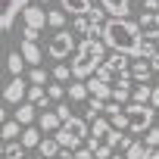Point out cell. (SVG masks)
I'll use <instances>...</instances> for the list:
<instances>
[{
  "label": "cell",
  "mask_w": 159,
  "mask_h": 159,
  "mask_svg": "<svg viewBox=\"0 0 159 159\" xmlns=\"http://www.w3.org/2000/svg\"><path fill=\"white\" fill-rule=\"evenodd\" d=\"M100 41H103L112 53L137 56V53H140V44H143V34H140V25L131 22V19H106Z\"/></svg>",
  "instance_id": "obj_1"
},
{
  "label": "cell",
  "mask_w": 159,
  "mask_h": 159,
  "mask_svg": "<svg viewBox=\"0 0 159 159\" xmlns=\"http://www.w3.org/2000/svg\"><path fill=\"white\" fill-rule=\"evenodd\" d=\"M106 62V44L100 38H81L72 53V78H78V81H84V78H91L100 66Z\"/></svg>",
  "instance_id": "obj_2"
},
{
  "label": "cell",
  "mask_w": 159,
  "mask_h": 159,
  "mask_svg": "<svg viewBox=\"0 0 159 159\" xmlns=\"http://www.w3.org/2000/svg\"><path fill=\"white\" fill-rule=\"evenodd\" d=\"M119 137H122V131H116L112 128V122L109 119H94L91 122V134H88V147L94 150V159H109L116 150H119Z\"/></svg>",
  "instance_id": "obj_3"
},
{
  "label": "cell",
  "mask_w": 159,
  "mask_h": 159,
  "mask_svg": "<svg viewBox=\"0 0 159 159\" xmlns=\"http://www.w3.org/2000/svg\"><path fill=\"white\" fill-rule=\"evenodd\" d=\"M88 134H91V122H88V119L72 116L69 122H62V128H59L53 137L59 140V147H62V150H78V147L88 140Z\"/></svg>",
  "instance_id": "obj_4"
},
{
  "label": "cell",
  "mask_w": 159,
  "mask_h": 159,
  "mask_svg": "<svg viewBox=\"0 0 159 159\" xmlns=\"http://www.w3.org/2000/svg\"><path fill=\"white\" fill-rule=\"evenodd\" d=\"M125 109V131H134V134H147L153 128V116L156 109L150 103H128L122 106Z\"/></svg>",
  "instance_id": "obj_5"
},
{
  "label": "cell",
  "mask_w": 159,
  "mask_h": 159,
  "mask_svg": "<svg viewBox=\"0 0 159 159\" xmlns=\"http://www.w3.org/2000/svg\"><path fill=\"white\" fill-rule=\"evenodd\" d=\"M75 47H78V41H75V31H69V28H59V31H53V38L47 41V53H50L56 62L69 59V56L75 53Z\"/></svg>",
  "instance_id": "obj_6"
},
{
  "label": "cell",
  "mask_w": 159,
  "mask_h": 159,
  "mask_svg": "<svg viewBox=\"0 0 159 159\" xmlns=\"http://www.w3.org/2000/svg\"><path fill=\"white\" fill-rule=\"evenodd\" d=\"M25 7H28V0H0V31L13 28L16 16H19Z\"/></svg>",
  "instance_id": "obj_7"
},
{
  "label": "cell",
  "mask_w": 159,
  "mask_h": 159,
  "mask_svg": "<svg viewBox=\"0 0 159 159\" xmlns=\"http://www.w3.org/2000/svg\"><path fill=\"white\" fill-rule=\"evenodd\" d=\"M72 31H75V38H100L103 25H97L91 16H72Z\"/></svg>",
  "instance_id": "obj_8"
},
{
  "label": "cell",
  "mask_w": 159,
  "mask_h": 159,
  "mask_svg": "<svg viewBox=\"0 0 159 159\" xmlns=\"http://www.w3.org/2000/svg\"><path fill=\"white\" fill-rule=\"evenodd\" d=\"M25 94H28V81L19 75V78H13V81L3 88V103H25Z\"/></svg>",
  "instance_id": "obj_9"
},
{
  "label": "cell",
  "mask_w": 159,
  "mask_h": 159,
  "mask_svg": "<svg viewBox=\"0 0 159 159\" xmlns=\"http://www.w3.org/2000/svg\"><path fill=\"white\" fill-rule=\"evenodd\" d=\"M131 91H134V81H131V75H119L116 81H112V103L125 106L131 100Z\"/></svg>",
  "instance_id": "obj_10"
},
{
  "label": "cell",
  "mask_w": 159,
  "mask_h": 159,
  "mask_svg": "<svg viewBox=\"0 0 159 159\" xmlns=\"http://www.w3.org/2000/svg\"><path fill=\"white\" fill-rule=\"evenodd\" d=\"M22 22H25V28H47V13L41 10V7H34V3H28L25 10H22Z\"/></svg>",
  "instance_id": "obj_11"
},
{
  "label": "cell",
  "mask_w": 159,
  "mask_h": 159,
  "mask_svg": "<svg viewBox=\"0 0 159 159\" xmlns=\"http://www.w3.org/2000/svg\"><path fill=\"white\" fill-rule=\"evenodd\" d=\"M97 7H103L112 19H128V13H131V0H97Z\"/></svg>",
  "instance_id": "obj_12"
},
{
  "label": "cell",
  "mask_w": 159,
  "mask_h": 159,
  "mask_svg": "<svg viewBox=\"0 0 159 159\" xmlns=\"http://www.w3.org/2000/svg\"><path fill=\"white\" fill-rule=\"evenodd\" d=\"M128 75H131V81H134V84H150L153 69H150V62H147V59H137V62H131Z\"/></svg>",
  "instance_id": "obj_13"
},
{
  "label": "cell",
  "mask_w": 159,
  "mask_h": 159,
  "mask_svg": "<svg viewBox=\"0 0 159 159\" xmlns=\"http://www.w3.org/2000/svg\"><path fill=\"white\" fill-rule=\"evenodd\" d=\"M103 66H106L109 72H116V75H128V69H131V56H128V53H109Z\"/></svg>",
  "instance_id": "obj_14"
},
{
  "label": "cell",
  "mask_w": 159,
  "mask_h": 159,
  "mask_svg": "<svg viewBox=\"0 0 159 159\" xmlns=\"http://www.w3.org/2000/svg\"><path fill=\"white\" fill-rule=\"evenodd\" d=\"M38 116H41V112H38V106H34V103H28V100H25V103H19V106H16V112H13V119H16L22 128H28Z\"/></svg>",
  "instance_id": "obj_15"
},
{
  "label": "cell",
  "mask_w": 159,
  "mask_h": 159,
  "mask_svg": "<svg viewBox=\"0 0 159 159\" xmlns=\"http://www.w3.org/2000/svg\"><path fill=\"white\" fill-rule=\"evenodd\" d=\"M91 7H94L91 0H59V10L66 16H88Z\"/></svg>",
  "instance_id": "obj_16"
},
{
  "label": "cell",
  "mask_w": 159,
  "mask_h": 159,
  "mask_svg": "<svg viewBox=\"0 0 159 159\" xmlns=\"http://www.w3.org/2000/svg\"><path fill=\"white\" fill-rule=\"evenodd\" d=\"M137 25H140V34H147V38H159V13H140Z\"/></svg>",
  "instance_id": "obj_17"
},
{
  "label": "cell",
  "mask_w": 159,
  "mask_h": 159,
  "mask_svg": "<svg viewBox=\"0 0 159 159\" xmlns=\"http://www.w3.org/2000/svg\"><path fill=\"white\" fill-rule=\"evenodd\" d=\"M38 128H41L44 134H47V131H53V134H56V131L62 128V119H59L53 109H44V112L38 116Z\"/></svg>",
  "instance_id": "obj_18"
},
{
  "label": "cell",
  "mask_w": 159,
  "mask_h": 159,
  "mask_svg": "<svg viewBox=\"0 0 159 159\" xmlns=\"http://www.w3.org/2000/svg\"><path fill=\"white\" fill-rule=\"evenodd\" d=\"M88 91H91V97H97V100H103V103H109V100H112V84H106V81L88 78Z\"/></svg>",
  "instance_id": "obj_19"
},
{
  "label": "cell",
  "mask_w": 159,
  "mask_h": 159,
  "mask_svg": "<svg viewBox=\"0 0 159 159\" xmlns=\"http://www.w3.org/2000/svg\"><path fill=\"white\" fill-rule=\"evenodd\" d=\"M22 59L28 62V66H41V56H44V50L38 47V41H22Z\"/></svg>",
  "instance_id": "obj_20"
},
{
  "label": "cell",
  "mask_w": 159,
  "mask_h": 159,
  "mask_svg": "<svg viewBox=\"0 0 159 159\" xmlns=\"http://www.w3.org/2000/svg\"><path fill=\"white\" fill-rule=\"evenodd\" d=\"M25 100H28V103H34L38 109H47V106H50V97H47L44 84H28V94H25Z\"/></svg>",
  "instance_id": "obj_21"
},
{
  "label": "cell",
  "mask_w": 159,
  "mask_h": 159,
  "mask_svg": "<svg viewBox=\"0 0 159 159\" xmlns=\"http://www.w3.org/2000/svg\"><path fill=\"white\" fill-rule=\"evenodd\" d=\"M66 97H69L72 103H84V100L91 97V91H88V81H78V78H75V81L66 88Z\"/></svg>",
  "instance_id": "obj_22"
},
{
  "label": "cell",
  "mask_w": 159,
  "mask_h": 159,
  "mask_svg": "<svg viewBox=\"0 0 159 159\" xmlns=\"http://www.w3.org/2000/svg\"><path fill=\"white\" fill-rule=\"evenodd\" d=\"M41 140H44V137H41V128H34V125L22 128V147H25V150H38Z\"/></svg>",
  "instance_id": "obj_23"
},
{
  "label": "cell",
  "mask_w": 159,
  "mask_h": 159,
  "mask_svg": "<svg viewBox=\"0 0 159 159\" xmlns=\"http://www.w3.org/2000/svg\"><path fill=\"white\" fill-rule=\"evenodd\" d=\"M59 150H62V147H59V140H56V137H44V140L38 143V153H41L44 159H53Z\"/></svg>",
  "instance_id": "obj_24"
},
{
  "label": "cell",
  "mask_w": 159,
  "mask_h": 159,
  "mask_svg": "<svg viewBox=\"0 0 159 159\" xmlns=\"http://www.w3.org/2000/svg\"><path fill=\"white\" fill-rule=\"evenodd\" d=\"M0 137L3 140H16V137H22V125L13 119V122H3L0 125Z\"/></svg>",
  "instance_id": "obj_25"
},
{
  "label": "cell",
  "mask_w": 159,
  "mask_h": 159,
  "mask_svg": "<svg viewBox=\"0 0 159 159\" xmlns=\"http://www.w3.org/2000/svg\"><path fill=\"white\" fill-rule=\"evenodd\" d=\"M150 100H153V88H150V84H134L131 103H150Z\"/></svg>",
  "instance_id": "obj_26"
},
{
  "label": "cell",
  "mask_w": 159,
  "mask_h": 159,
  "mask_svg": "<svg viewBox=\"0 0 159 159\" xmlns=\"http://www.w3.org/2000/svg\"><path fill=\"white\" fill-rule=\"evenodd\" d=\"M100 112H106V103L97 100V97H91V100H88V109H84V119L94 122V119H100Z\"/></svg>",
  "instance_id": "obj_27"
},
{
  "label": "cell",
  "mask_w": 159,
  "mask_h": 159,
  "mask_svg": "<svg viewBox=\"0 0 159 159\" xmlns=\"http://www.w3.org/2000/svg\"><path fill=\"white\" fill-rule=\"evenodd\" d=\"M47 28H53V31L66 28V13L62 10H47Z\"/></svg>",
  "instance_id": "obj_28"
},
{
  "label": "cell",
  "mask_w": 159,
  "mask_h": 159,
  "mask_svg": "<svg viewBox=\"0 0 159 159\" xmlns=\"http://www.w3.org/2000/svg\"><path fill=\"white\" fill-rule=\"evenodd\" d=\"M25 66H28V62H25V59H22V53H10V56H7V69H10V72H13V78H19V75H22V69H25Z\"/></svg>",
  "instance_id": "obj_29"
},
{
  "label": "cell",
  "mask_w": 159,
  "mask_h": 159,
  "mask_svg": "<svg viewBox=\"0 0 159 159\" xmlns=\"http://www.w3.org/2000/svg\"><path fill=\"white\" fill-rule=\"evenodd\" d=\"M3 159H25V147H22L19 140H7V153H3Z\"/></svg>",
  "instance_id": "obj_30"
},
{
  "label": "cell",
  "mask_w": 159,
  "mask_h": 159,
  "mask_svg": "<svg viewBox=\"0 0 159 159\" xmlns=\"http://www.w3.org/2000/svg\"><path fill=\"white\" fill-rule=\"evenodd\" d=\"M47 97H50V103H62V97H66V84H59V81L47 84Z\"/></svg>",
  "instance_id": "obj_31"
},
{
  "label": "cell",
  "mask_w": 159,
  "mask_h": 159,
  "mask_svg": "<svg viewBox=\"0 0 159 159\" xmlns=\"http://www.w3.org/2000/svg\"><path fill=\"white\" fill-rule=\"evenodd\" d=\"M143 153H147V143H143V140H134V143L125 150V159H143Z\"/></svg>",
  "instance_id": "obj_32"
},
{
  "label": "cell",
  "mask_w": 159,
  "mask_h": 159,
  "mask_svg": "<svg viewBox=\"0 0 159 159\" xmlns=\"http://www.w3.org/2000/svg\"><path fill=\"white\" fill-rule=\"evenodd\" d=\"M72 78V69L66 66V62H59V66H53V81H59V84H66Z\"/></svg>",
  "instance_id": "obj_33"
},
{
  "label": "cell",
  "mask_w": 159,
  "mask_h": 159,
  "mask_svg": "<svg viewBox=\"0 0 159 159\" xmlns=\"http://www.w3.org/2000/svg\"><path fill=\"white\" fill-rule=\"evenodd\" d=\"M28 84H47V72H44L41 66H31V72H28Z\"/></svg>",
  "instance_id": "obj_34"
},
{
  "label": "cell",
  "mask_w": 159,
  "mask_h": 159,
  "mask_svg": "<svg viewBox=\"0 0 159 159\" xmlns=\"http://www.w3.org/2000/svg\"><path fill=\"white\" fill-rule=\"evenodd\" d=\"M91 78H97V81H106V84H112L116 78H119V75H116V72H109L106 66H100V69H97V72H94Z\"/></svg>",
  "instance_id": "obj_35"
},
{
  "label": "cell",
  "mask_w": 159,
  "mask_h": 159,
  "mask_svg": "<svg viewBox=\"0 0 159 159\" xmlns=\"http://www.w3.org/2000/svg\"><path fill=\"white\" fill-rule=\"evenodd\" d=\"M153 53H156V41H153V38H147V41L140 44V53H137V56H140V59H150Z\"/></svg>",
  "instance_id": "obj_36"
},
{
  "label": "cell",
  "mask_w": 159,
  "mask_h": 159,
  "mask_svg": "<svg viewBox=\"0 0 159 159\" xmlns=\"http://www.w3.org/2000/svg\"><path fill=\"white\" fill-rule=\"evenodd\" d=\"M53 112H56L62 122H69V119H72V106H69V103H56V106H53Z\"/></svg>",
  "instance_id": "obj_37"
},
{
  "label": "cell",
  "mask_w": 159,
  "mask_h": 159,
  "mask_svg": "<svg viewBox=\"0 0 159 159\" xmlns=\"http://www.w3.org/2000/svg\"><path fill=\"white\" fill-rule=\"evenodd\" d=\"M143 143H147V147H159V128H156V125H153V128L147 131V137H143Z\"/></svg>",
  "instance_id": "obj_38"
},
{
  "label": "cell",
  "mask_w": 159,
  "mask_h": 159,
  "mask_svg": "<svg viewBox=\"0 0 159 159\" xmlns=\"http://www.w3.org/2000/svg\"><path fill=\"white\" fill-rule=\"evenodd\" d=\"M75 159H94V150L91 147H78L75 150Z\"/></svg>",
  "instance_id": "obj_39"
},
{
  "label": "cell",
  "mask_w": 159,
  "mask_h": 159,
  "mask_svg": "<svg viewBox=\"0 0 159 159\" xmlns=\"http://www.w3.org/2000/svg\"><path fill=\"white\" fill-rule=\"evenodd\" d=\"M143 13H159V0H143Z\"/></svg>",
  "instance_id": "obj_40"
},
{
  "label": "cell",
  "mask_w": 159,
  "mask_h": 159,
  "mask_svg": "<svg viewBox=\"0 0 159 159\" xmlns=\"http://www.w3.org/2000/svg\"><path fill=\"white\" fill-rule=\"evenodd\" d=\"M22 41H38V28H22Z\"/></svg>",
  "instance_id": "obj_41"
},
{
  "label": "cell",
  "mask_w": 159,
  "mask_h": 159,
  "mask_svg": "<svg viewBox=\"0 0 159 159\" xmlns=\"http://www.w3.org/2000/svg\"><path fill=\"white\" fill-rule=\"evenodd\" d=\"M147 62H150V69H153V72H159V50H156V53H153Z\"/></svg>",
  "instance_id": "obj_42"
},
{
  "label": "cell",
  "mask_w": 159,
  "mask_h": 159,
  "mask_svg": "<svg viewBox=\"0 0 159 159\" xmlns=\"http://www.w3.org/2000/svg\"><path fill=\"white\" fill-rule=\"evenodd\" d=\"M143 159H159V147H147V153H143Z\"/></svg>",
  "instance_id": "obj_43"
},
{
  "label": "cell",
  "mask_w": 159,
  "mask_h": 159,
  "mask_svg": "<svg viewBox=\"0 0 159 159\" xmlns=\"http://www.w3.org/2000/svg\"><path fill=\"white\" fill-rule=\"evenodd\" d=\"M53 159H75V150H59Z\"/></svg>",
  "instance_id": "obj_44"
},
{
  "label": "cell",
  "mask_w": 159,
  "mask_h": 159,
  "mask_svg": "<svg viewBox=\"0 0 159 159\" xmlns=\"http://www.w3.org/2000/svg\"><path fill=\"white\" fill-rule=\"evenodd\" d=\"M150 106H153V109H156V112H159V84H156V88H153V100H150Z\"/></svg>",
  "instance_id": "obj_45"
},
{
  "label": "cell",
  "mask_w": 159,
  "mask_h": 159,
  "mask_svg": "<svg viewBox=\"0 0 159 159\" xmlns=\"http://www.w3.org/2000/svg\"><path fill=\"white\" fill-rule=\"evenodd\" d=\"M131 143H134V140H131V137H125V134H122V137H119V150H128V147H131Z\"/></svg>",
  "instance_id": "obj_46"
},
{
  "label": "cell",
  "mask_w": 159,
  "mask_h": 159,
  "mask_svg": "<svg viewBox=\"0 0 159 159\" xmlns=\"http://www.w3.org/2000/svg\"><path fill=\"white\" fill-rule=\"evenodd\" d=\"M3 122H10V119H7V106L0 103V125H3Z\"/></svg>",
  "instance_id": "obj_47"
},
{
  "label": "cell",
  "mask_w": 159,
  "mask_h": 159,
  "mask_svg": "<svg viewBox=\"0 0 159 159\" xmlns=\"http://www.w3.org/2000/svg\"><path fill=\"white\" fill-rule=\"evenodd\" d=\"M3 153H7V140H0V159H3Z\"/></svg>",
  "instance_id": "obj_48"
},
{
  "label": "cell",
  "mask_w": 159,
  "mask_h": 159,
  "mask_svg": "<svg viewBox=\"0 0 159 159\" xmlns=\"http://www.w3.org/2000/svg\"><path fill=\"white\" fill-rule=\"evenodd\" d=\"M28 159H44V156H41V153H38V156H28Z\"/></svg>",
  "instance_id": "obj_49"
},
{
  "label": "cell",
  "mask_w": 159,
  "mask_h": 159,
  "mask_svg": "<svg viewBox=\"0 0 159 159\" xmlns=\"http://www.w3.org/2000/svg\"><path fill=\"white\" fill-rule=\"evenodd\" d=\"M0 84H3V69H0Z\"/></svg>",
  "instance_id": "obj_50"
},
{
  "label": "cell",
  "mask_w": 159,
  "mask_h": 159,
  "mask_svg": "<svg viewBox=\"0 0 159 159\" xmlns=\"http://www.w3.org/2000/svg\"><path fill=\"white\" fill-rule=\"evenodd\" d=\"M0 47H3V38H0Z\"/></svg>",
  "instance_id": "obj_51"
},
{
  "label": "cell",
  "mask_w": 159,
  "mask_h": 159,
  "mask_svg": "<svg viewBox=\"0 0 159 159\" xmlns=\"http://www.w3.org/2000/svg\"><path fill=\"white\" fill-rule=\"evenodd\" d=\"M41 3H50V0H41Z\"/></svg>",
  "instance_id": "obj_52"
}]
</instances>
